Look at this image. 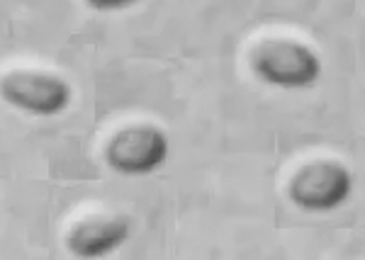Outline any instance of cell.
I'll return each instance as SVG.
<instances>
[{"label":"cell","mask_w":365,"mask_h":260,"mask_svg":"<svg viewBox=\"0 0 365 260\" xmlns=\"http://www.w3.org/2000/svg\"><path fill=\"white\" fill-rule=\"evenodd\" d=\"M251 68L263 83L287 90L309 88L322 76V58L309 44L292 37H268L251 51Z\"/></svg>","instance_id":"1"},{"label":"cell","mask_w":365,"mask_h":260,"mask_svg":"<svg viewBox=\"0 0 365 260\" xmlns=\"http://www.w3.org/2000/svg\"><path fill=\"white\" fill-rule=\"evenodd\" d=\"M290 199L299 209L312 212V214H324V212L336 209L351 197L353 192V173L346 163L334 161V158H317V161L304 163L292 175L287 185Z\"/></svg>","instance_id":"2"},{"label":"cell","mask_w":365,"mask_h":260,"mask_svg":"<svg viewBox=\"0 0 365 260\" xmlns=\"http://www.w3.org/2000/svg\"><path fill=\"white\" fill-rule=\"evenodd\" d=\"M0 98L27 115L56 117L71 105L73 88L51 71L17 68L0 78Z\"/></svg>","instance_id":"3"},{"label":"cell","mask_w":365,"mask_h":260,"mask_svg":"<svg viewBox=\"0 0 365 260\" xmlns=\"http://www.w3.org/2000/svg\"><path fill=\"white\" fill-rule=\"evenodd\" d=\"M168 158V137L154 124H129L105 144V161L120 175H149Z\"/></svg>","instance_id":"4"},{"label":"cell","mask_w":365,"mask_h":260,"mask_svg":"<svg viewBox=\"0 0 365 260\" xmlns=\"http://www.w3.org/2000/svg\"><path fill=\"white\" fill-rule=\"evenodd\" d=\"M132 234L125 214H93L71 227L66 248L76 258H105L115 253Z\"/></svg>","instance_id":"5"},{"label":"cell","mask_w":365,"mask_h":260,"mask_svg":"<svg viewBox=\"0 0 365 260\" xmlns=\"http://www.w3.org/2000/svg\"><path fill=\"white\" fill-rule=\"evenodd\" d=\"M91 10H98V13H113V10H125L129 5L139 3V0H83Z\"/></svg>","instance_id":"6"}]
</instances>
